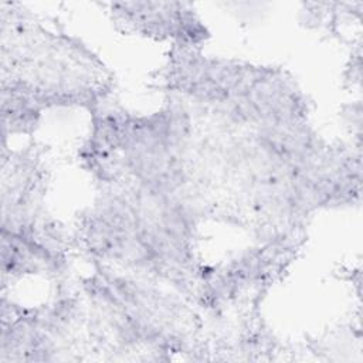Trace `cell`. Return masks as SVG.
<instances>
[{
	"label": "cell",
	"instance_id": "cell-2",
	"mask_svg": "<svg viewBox=\"0 0 363 363\" xmlns=\"http://www.w3.org/2000/svg\"><path fill=\"white\" fill-rule=\"evenodd\" d=\"M109 13L123 33L166 40L172 45L201 48L210 37L187 3H111Z\"/></svg>",
	"mask_w": 363,
	"mask_h": 363
},
{
	"label": "cell",
	"instance_id": "cell-1",
	"mask_svg": "<svg viewBox=\"0 0 363 363\" xmlns=\"http://www.w3.org/2000/svg\"><path fill=\"white\" fill-rule=\"evenodd\" d=\"M0 14L3 138L31 133L48 108H102L113 77L85 44L48 30L21 4L3 1Z\"/></svg>",
	"mask_w": 363,
	"mask_h": 363
}]
</instances>
